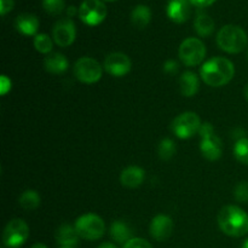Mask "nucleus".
I'll return each instance as SVG.
<instances>
[{
	"label": "nucleus",
	"mask_w": 248,
	"mask_h": 248,
	"mask_svg": "<svg viewBox=\"0 0 248 248\" xmlns=\"http://www.w3.org/2000/svg\"><path fill=\"white\" fill-rule=\"evenodd\" d=\"M200 75L203 82L208 86H224L229 84L234 78V63L224 57H213L203 63L200 69Z\"/></svg>",
	"instance_id": "1"
},
{
	"label": "nucleus",
	"mask_w": 248,
	"mask_h": 248,
	"mask_svg": "<svg viewBox=\"0 0 248 248\" xmlns=\"http://www.w3.org/2000/svg\"><path fill=\"white\" fill-rule=\"evenodd\" d=\"M218 225L228 236H245L248 234V215L237 206H224L218 213Z\"/></svg>",
	"instance_id": "2"
},
{
	"label": "nucleus",
	"mask_w": 248,
	"mask_h": 248,
	"mask_svg": "<svg viewBox=\"0 0 248 248\" xmlns=\"http://www.w3.org/2000/svg\"><path fill=\"white\" fill-rule=\"evenodd\" d=\"M217 44L219 48L228 53H240L247 47V34L241 27L227 24L217 34Z\"/></svg>",
	"instance_id": "3"
},
{
	"label": "nucleus",
	"mask_w": 248,
	"mask_h": 248,
	"mask_svg": "<svg viewBox=\"0 0 248 248\" xmlns=\"http://www.w3.org/2000/svg\"><path fill=\"white\" fill-rule=\"evenodd\" d=\"M199 135L201 138V154L210 161H216L219 159L223 153V144L220 138L216 135L215 127L210 123H203L199 131Z\"/></svg>",
	"instance_id": "4"
},
{
	"label": "nucleus",
	"mask_w": 248,
	"mask_h": 248,
	"mask_svg": "<svg viewBox=\"0 0 248 248\" xmlns=\"http://www.w3.org/2000/svg\"><path fill=\"white\" fill-rule=\"evenodd\" d=\"M74 227L79 236L89 241L101 239L106 232V224L103 219L93 213H87L78 218Z\"/></svg>",
	"instance_id": "5"
},
{
	"label": "nucleus",
	"mask_w": 248,
	"mask_h": 248,
	"mask_svg": "<svg viewBox=\"0 0 248 248\" xmlns=\"http://www.w3.org/2000/svg\"><path fill=\"white\" fill-rule=\"evenodd\" d=\"M179 58L186 67H195L202 63L206 56L205 44L198 38H188L181 44L178 50Z\"/></svg>",
	"instance_id": "6"
},
{
	"label": "nucleus",
	"mask_w": 248,
	"mask_h": 248,
	"mask_svg": "<svg viewBox=\"0 0 248 248\" xmlns=\"http://www.w3.org/2000/svg\"><path fill=\"white\" fill-rule=\"evenodd\" d=\"M201 125L202 124L198 114L193 111H186V113L179 114L172 121L171 130L181 140H188L200 131Z\"/></svg>",
	"instance_id": "7"
},
{
	"label": "nucleus",
	"mask_w": 248,
	"mask_h": 248,
	"mask_svg": "<svg viewBox=\"0 0 248 248\" xmlns=\"http://www.w3.org/2000/svg\"><path fill=\"white\" fill-rule=\"evenodd\" d=\"M29 237V227L23 219H12L7 223L2 234V242L9 248L23 246Z\"/></svg>",
	"instance_id": "8"
},
{
	"label": "nucleus",
	"mask_w": 248,
	"mask_h": 248,
	"mask_svg": "<svg viewBox=\"0 0 248 248\" xmlns=\"http://www.w3.org/2000/svg\"><path fill=\"white\" fill-rule=\"evenodd\" d=\"M101 64L94 58L81 57L75 62L74 75L79 81L84 84H94L102 78Z\"/></svg>",
	"instance_id": "9"
},
{
	"label": "nucleus",
	"mask_w": 248,
	"mask_h": 248,
	"mask_svg": "<svg viewBox=\"0 0 248 248\" xmlns=\"http://www.w3.org/2000/svg\"><path fill=\"white\" fill-rule=\"evenodd\" d=\"M78 15L87 26H98L106 19L107 6L101 0H84L80 5Z\"/></svg>",
	"instance_id": "10"
},
{
	"label": "nucleus",
	"mask_w": 248,
	"mask_h": 248,
	"mask_svg": "<svg viewBox=\"0 0 248 248\" xmlns=\"http://www.w3.org/2000/svg\"><path fill=\"white\" fill-rule=\"evenodd\" d=\"M53 40L61 47H67L70 46L75 40L77 36V28H75L74 22L70 18H63L56 22L52 31Z\"/></svg>",
	"instance_id": "11"
},
{
	"label": "nucleus",
	"mask_w": 248,
	"mask_h": 248,
	"mask_svg": "<svg viewBox=\"0 0 248 248\" xmlns=\"http://www.w3.org/2000/svg\"><path fill=\"white\" fill-rule=\"evenodd\" d=\"M103 67L108 74L121 78L130 73L132 63H131L128 56L125 55V53L113 52L107 56V58L104 60Z\"/></svg>",
	"instance_id": "12"
},
{
	"label": "nucleus",
	"mask_w": 248,
	"mask_h": 248,
	"mask_svg": "<svg viewBox=\"0 0 248 248\" xmlns=\"http://www.w3.org/2000/svg\"><path fill=\"white\" fill-rule=\"evenodd\" d=\"M173 232V220L165 215H159L153 218L150 223V235L156 241H165Z\"/></svg>",
	"instance_id": "13"
},
{
	"label": "nucleus",
	"mask_w": 248,
	"mask_h": 248,
	"mask_svg": "<svg viewBox=\"0 0 248 248\" xmlns=\"http://www.w3.org/2000/svg\"><path fill=\"white\" fill-rule=\"evenodd\" d=\"M166 14L171 21L183 23L190 17V1L189 0H170L166 6Z\"/></svg>",
	"instance_id": "14"
},
{
	"label": "nucleus",
	"mask_w": 248,
	"mask_h": 248,
	"mask_svg": "<svg viewBox=\"0 0 248 248\" xmlns=\"http://www.w3.org/2000/svg\"><path fill=\"white\" fill-rule=\"evenodd\" d=\"M15 27L23 35H36V31L39 29V19L35 15L24 12V14L18 15L16 17Z\"/></svg>",
	"instance_id": "15"
},
{
	"label": "nucleus",
	"mask_w": 248,
	"mask_h": 248,
	"mask_svg": "<svg viewBox=\"0 0 248 248\" xmlns=\"http://www.w3.org/2000/svg\"><path fill=\"white\" fill-rule=\"evenodd\" d=\"M145 172L144 170L138 166H128L125 170H123L120 174V182L126 188H138L142 186L144 181Z\"/></svg>",
	"instance_id": "16"
},
{
	"label": "nucleus",
	"mask_w": 248,
	"mask_h": 248,
	"mask_svg": "<svg viewBox=\"0 0 248 248\" xmlns=\"http://www.w3.org/2000/svg\"><path fill=\"white\" fill-rule=\"evenodd\" d=\"M79 234L75 227L69 224H63L56 232V241L62 247H74L79 242Z\"/></svg>",
	"instance_id": "17"
},
{
	"label": "nucleus",
	"mask_w": 248,
	"mask_h": 248,
	"mask_svg": "<svg viewBox=\"0 0 248 248\" xmlns=\"http://www.w3.org/2000/svg\"><path fill=\"white\" fill-rule=\"evenodd\" d=\"M44 67L47 72L52 73V74H62L68 69L69 62L64 55L53 52L46 56L45 60H44Z\"/></svg>",
	"instance_id": "18"
},
{
	"label": "nucleus",
	"mask_w": 248,
	"mask_h": 248,
	"mask_svg": "<svg viewBox=\"0 0 248 248\" xmlns=\"http://www.w3.org/2000/svg\"><path fill=\"white\" fill-rule=\"evenodd\" d=\"M200 81L194 72H184L179 78V89L183 96L193 97L198 93Z\"/></svg>",
	"instance_id": "19"
},
{
	"label": "nucleus",
	"mask_w": 248,
	"mask_h": 248,
	"mask_svg": "<svg viewBox=\"0 0 248 248\" xmlns=\"http://www.w3.org/2000/svg\"><path fill=\"white\" fill-rule=\"evenodd\" d=\"M152 19V11L145 5H137L131 12V22L138 29H144Z\"/></svg>",
	"instance_id": "20"
},
{
	"label": "nucleus",
	"mask_w": 248,
	"mask_h": 248,
	"mask_svg": "<svg viewBox=\"0 0 248 248\" xmlns=\"http://www.w3.org/2000/svg\"><path fill=\"white\" fill-rule=\"evenodd\" d=\"M194 28L200 36H210L215 31V21L210 15L199 12L194 21Z\"/></svg>",
	"instance_id": "21"
},
{
	"label": "nucleus",
	"mask_w": 248,
	"mask_h": 248,
	"mask_svg": "<svg viewBox=\"0 0 248 248\" xmlns=\"http://www.w3.org/2000/svg\"><path fill=\"white\" fill-rule=\"evenodd\" d=\"M131 235H132V232H131L130 227L121 220H115L111 224L110 236L118 244H126L127 241H130Z\"/></svg>",
	"instance_id": "22"
},
{
	"label": "nucleus",
	"mask_w": 248,
	"mask_h": 248,
	"mask_svg": "<svg viewBox=\"0 0 248 248\" xmlns=\"http://www.w3.org/2000/svg\"><path fill=\"white\" fill-rule=\"evenodd\" d=\"M18 202L19 206H21L23 210L34 211L39 207V205H40V195H39V193L36 190L29 189V190L23 191V193L21 194V196H19L18 199Z\"/></svg>",
	"instance_id": "23"
},
{
	"label": "nucleus",
	"mask_w": 248,
	"mask_h": 248,
	"mask_svg": "<svg viewBox=\"0 0 248 248\" xmlns=\"http://www.w3.org/2000/svg\"><path fill=\"white\" fill-rule=\"evenodd\" d=\"M177 152V147H176V143L173 142L172 140L170 138H164L161 142L159 143V147H157V154H159L160 159L167 160L172 159L174 156Z\"/></svg>",
	"instance_id": "24"
},
{
	"label": "nucleus",
	"mask_w": 248,
	"mask_h": 248,
	"mask_svg": "<svg viewBox=\"0 0 248 248\" xmlns=\"http://www.w3.org/2000/svg\"><path fill=\"white\" fill-rule=\"evenodd\" d=\"M234 155L237 161L248 165V138L237 140L234 145Z\"/></svg>",
	"instance_id": "25"
},
{
	"label": "nucleus",
	"mask_w": 248,
	"mask_h": 248,
	"mask_svg": "<svg viewBox=\"0 0 248 248\" xmlns=\"http://www.w3.org/2000/svg\"><path fill=\"white\" fill-rule=\"evenodd\" d=\"M52 40L46 34H36L34 38V47L41 53H48L52 50Z\"/></svg>",
	"instance_id": "26"
},
{
	"label": "nucleus",
	"mask_w": 248,
	"mask_h": 248,
	"mask_svg": "<svg viewBox=\"0 0 248 248\" xmlns=\"http://www.w3.org/2000/svg\"><path fill=\"white\" fill-rule=\"evenodd\" d=\"M43 7L47 14L60 15L64 10V0H43Z\"/></svg>",
	"instance_id": "27"
},
{
	"label": "nucleus",
	"mask_w": 248,
	"mask_h": 248,
	"mask_svg": "<svg viewBox=\"0 0 248 248\" xmlns=\"http://www.w3.org/2000/svg\"><path fill=\"white\" fill-rule=\"evenodd\" d=\"M234 196L239 202H248V182H241V183H239L235 186Z\"/></svg>",
	"instance_id": "28"
},
{
	"label": "nucleus",
	"mask_w": 248,
	"mask_h": 248,
	"mask_svg": "<svg viewBox=\"0 0 248 248\" xmlns=\"http://www.w3.org/2000/svg\"><path fill=\"white\" fill-rule=\"evenodd\" d=\"M123 248H153V246L144 239L135 237V239H131L130 241L126 242Z\"/></svg>",
	"instance_id": "29"
},
{
	"label": "nucleus",
	"mask_w": 248,
	"mask_h": 248,
	"mask_svg": "<svg viewBox=\"0 0 248 248\" xmlns=\"http://www.w3.org/2000/svg\"><path fill=\"white\" fill-rule=\"evenodd\" d=\"M164 72L167 73V74H170V75L176 74V73L178 72V63L173 60L166 61L164 64Z\"/></svg>",
	"instance_id": "30"
},
{
	"label": "nucleus",
	"mask_w": 248,
	"mask_h": 248,
	"mask_svg": "<svg viewBox=\"0 0 248 248\" xmlns=\"http://www.w3.org/2000/svg\"><path fill=\"white\" fill-rule=\"evenodd\" d=\"M15 0H0V15L5 16L7 12L14 9Z\"/></svg>",
	"instance_id": "31"
},
{
	"label": "nucleus",
	"mask_w": 248,
	"mask_h": 248,
	"mask_svg": "<svg viewBox=\"0 0 248 248\" xmlns=\"http://www.w3.org/2000/svg\"><path fill=\"white\" fill-rule=\"evenodd\" d=\"M0 90H1V94H5L7 91L11 90V81H10V79L6 77V75H2L1 87H0Z\"/></svg>",
	"instance_id": "32"
},
{
	"label": "nucleus",
	"mask_w": 248,
	"mask_h": 248,
	"mask_svg": "<svg viewBox=\"0 0 248 248\" xmlns=\"http://www.w3.org/2000/svg\"><path fill=\"white\" fill-rule=\"evenodd\" d=\"M191 5L194 6H198V7H206V6H210L212 5L216 0H189Z\"/></svg>",
	"instance_id": "33"
},
{
	"label": "nucleus",
	"mask_w": 248,
	"mask_h": 248,
	"mask_svg": "<svg viewBox=\"0 0 248 248\" xmlns=\"http://www.w3.org/2000/svg\"><path fill=\"white\" fill-rule=\"evenodd\" d=\"M77 14H79V10H78L75 6H73V5H72V6H69V7H68V9H67V15H68V17H74Z\"/></svg>",
	"instance_id": "34"
},
{
	"label": "nucleus",
	"mask_w": 248,
	"mask_h": 248,
	"mask_svg": "<svg viewBox=\"0 0 248 248\" xmlns=\"http://www.w3.org/2000/svg\"><path fill=\"white\" fill-rule=\"evenodd\" d=\"M98 248H116V246H114L113 244H109V242H106V244H102Z\"/></svg>",
	"instance_id": "35"
},
{
	"label": "nucleus",
	"mask_w": 248,
	"mask_h": 248,
	"mask_svg": "<svg viewBox=\"0 0 248 248\" xmlns=\"http://www.w3.org/2000/svg\"><path fill=\"white\" fill-rule=\"evenodd\" d=\"M31 248H47L44 244H35L31 246Z\"/></svg>",
	"instance_id": "36"
},
{
	"label": "nucleus",
	"mask_w": 248,
	"mask_h": 248,
	"mask_svg": "<svg viewBox=\"0 0 248 248\" xmlns=\"http://www.w3.org/2000/svg\"><path fill=\"white\" fill-rule=\"evenodd\" d=\"M244 93H245V97H246V99L248 101V84L245 86V90H244Z\"/></svg>",
	"instance_id": "37"
},
{
	"label": "nucleus",
	"mask_w": 248,
	"mask_h": 248,
	"mask_svg": "<svg viewBox=\"0 0 248 248\" xmlns=\"http://www.w3.org/2000/svg\"><path fill=\"white\" fill-rule=\"evenodd\" d=\"M242 248H248V240H246L244 244V246H242Z\"/></svg>",
	"instance_id": "38"
},
{
	"label": "nucleus",
	"mask_w": 248,
	"mask_h": 248,
	"mask_svg": "<svg viewBox=\"0 0 248 248\" xmlns=\"http://www.w3.org/2000/svg\"><path fill=\"white\" fill-rule=\"evenodd\" d=\"M106 1H115V0H106Z\"/></svg>",
	"instance_id": "39"
},
{
	"label": "nucleus",
	"mask_w": 248,
	"mask_h": 248,
	"mask_svg": "<svg viewBox=\"0 0 248 248\" xmlns=\"http://www.w3.org/2000/svg\"><path fill=\"white\" fill-rule=\"evenodd\" d=\"M60 248H73V247H60Z\"/></svg>",
	"instance_id": "40"
}]
</instances>
